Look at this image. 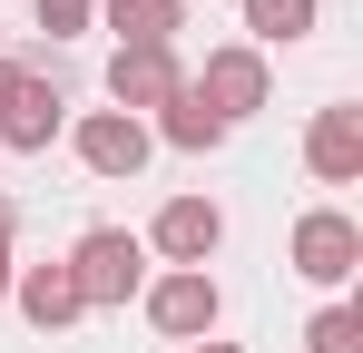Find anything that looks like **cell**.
Segmentation results:
<instances>
[{
  "mask_svg": "<svg viewBox=\"0 0 363 353\" xmlns=\"http://www.w3.org/2000/svg\"><path fill=\"white\" fill-rule=\"evenodd\" d=\"M60 265L79 275V304H89V314H108V304H128V294L147 285V245H138L128 226H89Z\"/></svg>",
  "mask_w": 363,
  "mask_h": 353,
  "instance_id": "cell-1",
  "label": "cell"
},
{
  "mask_svg": "<svg viewBox=\"0 0 363 353\" xmlns=\"http://www.w3.org/2000/svg\"><path fill=\"white\" fill-rule=\"evenodd\" d=\"M186 89H196V108L216 118V128H245V118L275 99V69H265V50L226 40V50H206V69H186Z\"/></svg>",
  "mask_w": 363,
  "mask_h": 353,
  "instance_id": "cell-2",
  "label": "cell"
},
{
  "mask_svg": "<svg viewBox=\"0 0 363 353\" xmlns=\"http://www.w3.org/2000/svg\"><path fill=\"white\" fill-rule=\"evenodd\" d=\"M285 265H295L304 285H354L363 275V226L344 206H304L295 235H285Z\"/></svg>",
  "mask_w": 363,
  "mask_h": 353,
  "instance_id": "cell-3",
  "label": "cell"
},
{
  "mask_svg": "<svg viewBox=\"0 0 363 353\" xmlns=\"http://www.w3.org/2000/svg\"><path fill=\"white\" fill-rule=\"evenodd\" d=\"M138 294H147V324H157L167 344H206V334H216V314H226V294H216L206 265H167L157 285H138Z\"/></svg>",
  "mask_w": 363,
  "mask_h": 353,
  "instance_id": "cell-4",
  "label": "cell"
},
{
  "mask_svg": "<svg viewBox=\"0 0 363 353\" xmlns=\"http://www.w3.org/2000/svg\"><path fill=\"white\" fill-rule=\"evenodd\" d=\"M69 147H79V167H89V176H108V186H118V176H138V167H147V147H157V138H147V118L89 108L79 128H69Z\"/></svg>",
  "mask_w": 363,
  "mask_h": 353,
  "instance_id": "cell-5",
  "label": "cell"
},
{
  "mask_svg": "<svg viewBox=\"0 0 363 353\" xmlns=\"http://www.w3.org/2000/svg\"><path fill=\"white\" fill-rule=\"evenodd\" d=\"M138 245H147V255H167V265H206V255L226 245V206H216V196H167V206H157V226L138 235Z\"/></svg>",
  "mask_w": 363,
  "mask_h": 353,
  "instance_id": "cell-6",
  "label": "cell"
},
{
  "mask_svg": "<svg viewBox=\"0 0 363 353\" xmlns=\"http://www.w3.org/2000/svg\"><path fill=\"white\" fill-rule=\"evenodd\" d=\"M186 89V59L177 50H108V108L118 118H147Z\"/></svg>",
  "mask_w": 363,
  "mask_h": 353,
  "instance_id": "cell-7",
  "label": "cell"
},
{
  "mask_svg": "<svg viewBox=\"0 0 363 353\" xmlns=\"http://www.w3.org/2000/svg\"><path fill=\"white\" fill-rule=\"evenodd\" d=\"M10 304H20L30 334H69V324L89 314V304H79V275H69L60 255H50V265H10Z\"/></svg>",
  "mask_w": 363,
  "mask_h": 353,
  "instance_id": "cell-8",
  "label": "cell"
},
{
  "mask_svg": "<svg viewBox=\"0 0 363 353\" xmlns=\"http://www.w3.org/2000/svg\"><path fill=\"white\" fill-rule=\"evenodd\" d=\"M60 128H69V99L50 89V79H40V69H30V79H20V99L0 108V147H10V157H40Z\"/></svg>",
  "mask_w": 363,
  "mask_h": 353,
  "instance_id": "cell-9",
  "label": "cell"
},
{
  "mask_svg": "<svg viewBox=\"0 0 363 353\" xmlns=\"http://www.w3.org/2000/svg\"><path fill=\"white\" fill-rule=\"evenodd\" d=\"M304 167L324 176V186H354V176H363V108H314V128H304Z\"/></svg>",
  "mask_w": 363,
  "mask_h": 353,
  "instance_id": "cell-10",
  "label": "cell"
},
{
  "mask_svg": "<svg viewBox=\"0 0 363 353\" xmlns=\"http://www.w3.org/2000/svg\"><path fill=\"white\" fill-rule=\"evenodd\" d=\"M99 30H118V50H177L186 0H99Z\"/></svg>",
  "mask_w": 363,
  "mask_h": 353,
  "instance_id": "cell-11",
  "label": "cell"
},
{
  "mask_svg": "<svg viewBox=\"0 0 363 353\" xmlns=\"http://www.w3.org/2000/svg\"><path fill=\"white\" fill-rule=\"evenodd\" d=\"M324 20V0H245V50H295Z\"/></svg>",
  "mask_w": 363,
  "mask_h": 353,
  "instance_id": "cell-12",
  "label": "cell"
},
{
  "mask_svg": "<svg viewBox=\"0 0 363 353\" xmlns=\"http://www.w3.org/2000/svg\"><path fill=\"white\" fill-rule=\"evenodd\" d=\"M147 138H167V147H186V157H206V147H226V128H216V118L196 108V89H177V99L157 108V128H147Z\"/></svg>",
  "mask_w": 363,
  "mask_h": 353,
  "instance_id": "cell-13",
  "label": "cell"
},
{
  "mask_svg": "<svg viewBox=\"0 0 363 353\" xmlns=\"http://www.w3.org/2000/svg\"><path fill=\"white\" fill-rule=\"evenodd\" d=\"M304 353H363V304H324L304 324Z\"/></svg>",
  "mask_w": 363,
  "mask_h": 353,
  "instance_id": "cell-14",
  "label": "cell"
},
{
  "mask_svg": "<svg viewBox=\"0 0 363 353\" xmlns=\"http://www.w3.org/2000/svg\"><path fill=\"white\" fill-rule=\"evenodd\" d=\"M30 20L50 40H79V30H99V0H30Z\"/></svg>",
  "mask_w": 363,
  "mask_h": 353,
  "instance_id": "cell-15",
  "label": "cell"
},
{
  "mask_svg": "<svg viewBox=\"0 0 363 353\" xmlns=\"http://www.w3.org/2000/svg\"><path fill=\"white\" fill-rule=\"evenodd\" d=\"M10 226H20V216H10V196H0V304H10Z\"/></svg>",
  "mask_w": 363,
  "mask_h": 353,
  "instance_id": "cell-16",
  "label": "cell"
},
{
  "mask_svg": "<svg viewBox=\"0 0 363 353\" xmlns=\"http://www.w3.org/2000/svg\"><path fill=\"white\" fill-rule=\"evenodd\" d=\"M20 79H30V69H20V59H0V108L20 99Z\"/></svg>",
  "mask_w": 363,
  "mask_h": 353,
  "instance_id": "cell-17",
  "label": "cell"
},
{
  "mask_svg": "<svg viewBox=\"0 0 363 353\" xmlns=\"http://www.w3.org/2000/svg\"><path fill=\"white\" fill-rule=\"evenodd\" d=\"M186 353H245V344H216V334H206V344H186Z\"/></svg>",
  "mask_w": 363,
  "mask_h": 353,
  "instance_id": "cell-18",
  "label": "cell"
}]
</instances>
